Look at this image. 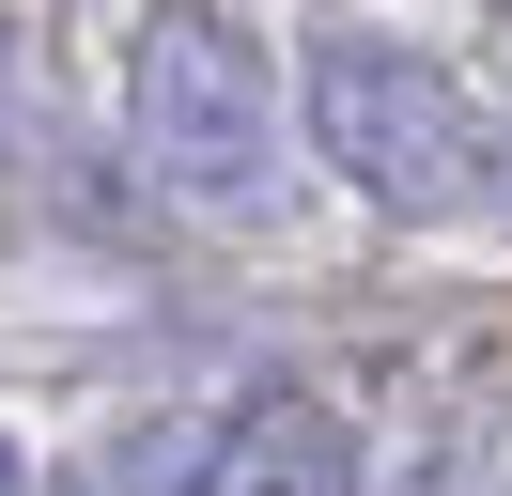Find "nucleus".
<instances>
[{"label": "nucleus", "mask_w": 512, "mask_h": 496, "mask_svg": "<svg viewBox=\"0 0 512 496\" xmlns=\"http://www.w3.org/2000/svg\"><path fill=\"white\" fill-rule=\"evenodd\" d=\"M280 109L373 217H481L512 202V124L481 78H450L419 31H357L326 16L311 47H280Z\"/></svg>", "instance_id": "obj_1"}, {"label": "nucleus", "mask_w": 512, "mask_h": 496, "mask_svg": "<svg viewBox=\"0 0 512 496\" xmlns=\"http://www.w3.org/2000/svg\"><path fill=\"white\" fill-rule=\"evenodd\" d=\"M125 171H140V202L202 217V233L295 217L280 47L249 16H140V47H125Z\"/></svg>", "instance_id": "obj_2"}, {"label": "nucleus", "mask_w": 512, "mask_h": 496, "mask_svg": "<svg viewBox=\"0 0 512 496\" xmlns=\"http://www.w3.org/2000/svg\"><path fill=\"white\" fill-rule=\"evenodd\" d=\"M140 496H373V450H357L342 403H311V388H249L233 419L156 434Z\"/></svg>", "instance_id": "obj_3"}, {"label": "nucleus", "mask_w": 512, "mask_h": 496, "mask_svg": "<svg viewBox=\"0 0 512 496\" xmlns=\"http://www.w3.org/2000/svg\"><path fill=\"white\" fill-rule=\"evenodd\" d=\"M0 496H32V450H16V434H0Z\"/></svg>", "instance_id": "obj_4"}]
</instances>
